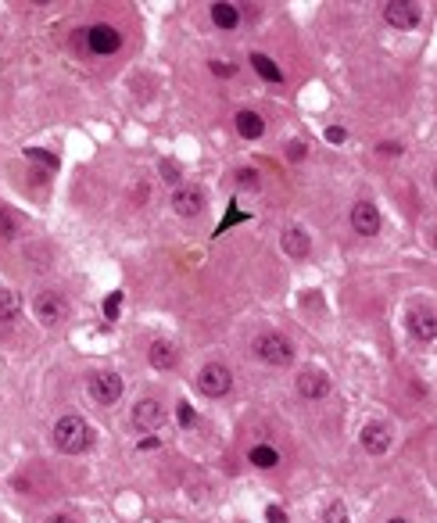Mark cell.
Returning <instances> with one entry per match:
<instances>
[{
  "instance_id": "obj_27",
  "label": "cell",
  "mask_w": 437,
  "mask_h": 523,
  "mask_svg": "<svg viewBox=\"0 0 437 523\" xmlns=\"http://www.w3.org/2000/svg\"><path fill=\"white\" fill-rule=\"evenodd\" d=\"M244 219H247V215H244V212H237V208L230 205V215H226L223 222H218V229H215V234H226V229H230L233 222H244Z\"/></svg>"
},
{
  "instance_id": "obj_14",
  "label": "cell",
  "mask_w": 437,
  "mask_h": 523,
  "mask_svg": "<svg viewBox=\"0 0 437 523\" xmlns=\"http://www.w3.org/2000/svg\"><path fill=\"white\" fill-rule=\"evenodd\" d=\"M147 362H151L154 369H173V366L180 362L176 344H173V340H154V344L147 347Z\"/></svg>"
},
{
  "instance_id": "obj_23",
  "label": "cell",
  "mask_w": 437,
  "mask_h": 523,
  "mask_svg": "<svg viewBox=\"0 0 437 523\" xmlns=\"http://www.w3.org/2000/svg\"><path fill=\"white\" fill-rule=\"evenodd\" d=\"M176 420H180V427H194V420H197V413H194V405L180 401V405H176Z\"/></svg>"
},
{
  "instance_id": "obj_21",
  "label": "cell",
  "mask_w": 437,
  "mask_h": 523,
  "mask_svg": "<svg viewBox=\"0 0 437 523\" xmlns=\"http://www.w3.org/2000/svg\"><path fill=\"white\" fill-rule=\"evenodd\" d=\"M322 519H326V523H348L344 502H330V505H326V512H322Z\"/></svg>"
},
{
  "instance_id": "obj_2",
  "label": "cell",
  "mask_w": 437,
  "mask_h": 523,
  "mask_svg": "<svg viewBox=\"0 0 437 523\" xmlns=\"http://www.w3.org/2000/svg\"><path fill=\"white\" fill-rule=\"evenodd\" d=\"M251 352H255V359L265 362V366H291V362H294V344H291L284 333H276V330L258 333L255 344H251Z\"/></svg>"
},
{
  "instance_id": "obj_17",
  "label": "cell",
  "mask_w": 437,
  "mask_h": 523,
  "mask_svg": "<svg viewBox=\"0 0 437 523\" xmlns=\"http://www.w3.org/2000/svg\"><path fill=\"white\" fill-rule=\"evenodd\" d=\"M284 248H287V255L305 258L308 255V234H305V229H287V234H284Z\"/></svg>"
},
{
  "instance_id": "obj_22",
  "label": "cell",
  "mask_w": 437,
  "mask_h": 523,
  "mask_svg": "<svg viewBox=\"0 0 437 523\" xmlns=\"http://www.w3.org/2000/svg\"><path fill=\"white\" fill-rule=\"evenodd\" d=\"M15 229H18V219L4 208V212H0V237H4V241H11L15 237Z\"/></svg>"
},
{
  "instance_id": "obj_3",
  "label": "cell",
  "mask_w": 437,
  "mask_h": 523,
  "mask_svg": "<svg viewBox=\"0 0 437 523\" xmlns=\"http://www.w3.org/2000/svg\"><path fill=\"white\" fill-rule=\"evenodd\" d=\"M230 387H233V373L223 362H208L197 373V391L208 398H223V394H230Z\"/></svg>"
},
{
  "instance_id": "obj_29",
  "label": "cell",
  "mask_w": 437,
  "mask_h": 523,
  "mask_svg": "<svg viewBox=\"0 0 437 523\" xmlns=\"http://www.w3.org/2000/svg\"><path fill=\"white\" fill-rule=\"evenodd\" d=\"M305 154H308V147H305L301 140H294V144H287V158H291V161H301Z\"/></svg>"
},
{
  "instance_id": "obj_24",
  "label": "cell",
  "mask_w": 437,
  "mask_h": 523,
  "mask_svg": "<svg viewBox=\"0 0 437 523\" xmlns=\"http://www.w3.org/2000/svg\"><path fill=\"white\" fill-rule=\"evenodd\" d=\"M25 158H29V161H43L47 168H58V158L47 154V151H40V147H29V151H25Z\"/></svg>"
},
{
  "instance_id": "obj_25",
  "label": "cell",
  "mask_w": 437,
  "mask_h": 523,
  "mask_svg": "<svg viewBox=\"0 0 437 523\" xmlns=\"http://www.w3.org/2000/svg\"><path fill=\"white\" fill-rule=\"evenodd\" d=\"M119 309H122V294L115 290V294H107V301H104V316L107 319H119Z\"/></svg>"
},
{
  "instance_id": "obj_20",
  "label": "cell",
  "mask_w": 437,
  "mask_h": 523,
  "mask_svg": "<svg viewBox=\"0 0 437 523\" xmlns=\"http://www.w3.org/2000/svg\"><path fill=\"white\" fill-rule=\"evenodd\" d=\"M251 462H255L258 470H272L280 462V455H276V448H269V444H255L251 448Z\"/></svg>"
},
{
  "instance_id": "obj_36",
  "label": "cell",
  "mask_w": 437,
  "mask_h": 523,
  "mask_svg": "<svg viewBox=\"0 0 437 523\" xmlns=\"http://www.w3.org/2000/svg\"><path fill=\"white\" fill-rule=\"evenodd\" d=\"M391 523H405V519H402V516H398V519H391Z\"/></svg>"
},
{
  "instance_id": "obj_8",
  "label": "cell",
  "mask_w": 437,
  "mask_h": 523,
  "mask_svg": "<svg viewBox=\"0 0 437 523\" xmlns=\"http://www.w3.org/2000/svg\"><path fill=\"white\" fill-rule=\"evenodd\" d=\"M384 22L395 25V29H416L419 11H416V4H409V0H388L384 4Z\"/></svg>"
},
{
  "instance_id": "obj_26",
  "label": "cell",
  "mask_w": 437,
  "mask_h": 523,
  "mask_svg": "<svg viewBox=\"0 0 437 523\" xmlns=\"http://www.w3.org/2000/svg\"><path fill=\"white\" fill-rule=\"evenodd\" d=\"M161 176H165L169 183H180V180H183V172H180V165H176V161H169V158H165V161H161Z\"/></svg>"
},
{
  "instance_id": "obj_34",
  "label": "cell",
  "mask_w": 437,
  "mask_h": 523,
  "mask_svg": "<svg viewBox=\"0 0 437 523\" xmlns=\"http://www.w3.org/2000/svg\"><path fill=\"white\" fill-rule=\"evenodd\" d=\"M47 523H76V519H72V516H69V512H58V516H50V519H47Z\"/></svg>"
},
{
  "instance_id": "obj_9",
  "label": "cell",
  "mask_w": 437,
  "mask_h": 523,
  "mask_svg": "<svg viewBox=\"0 0 437 523\" xmlns=\"http://www.w3.org/2000/svg\"><path fill=\"white\" fill-rule=\"evenodd\" d=\"M409 333L416 337V340H433L437 337V316H433V309H426V305H416L412 312H409Z\"/></svg>"
},
{
  "instance_id": "obj_33",
  "label": "cell",
  "mask_w": 437,
  "mask_h": 523,
  "mask_svg": "<svg viewBox=\"0 0 437 523\" xmlns=\"http://www.w3.org/2000/svg\"><path fill=\"white\" fill-rule=\"evenodd\" d=\"M376 151H380V154H402V144H380Z\"/></svg>"
},
{
  "instance_id": "obj_32",
  "label": "cell",
  "mask_w": 437,
  "mask_h": 523,
  "mask_svg": "<svg viewBox=\"0 0 437 523\" xmlns=\"http://www.w3.org/2000/svg\"><path fill=\"white\" fill-rule=\"evenodd\" d=\"M344 137H348V133H344L341 126H330V130H326V140H330V144H344Z\"/></svg>"
},
{
  "instance_id": "obj_19",
  "label": "cell",
  "mask_w": 437,
  "mask_h": 523,
  "mask_svg": "<svg viewBox=\"0 0 437 523\" xmlns=\"http://www.w3.org/2000/svg\"><path fill=\"white\" fill-rule=\"evenodd\" d=\"M211 22H215L218 29H233V25L240 22V11H237L233 4H211Z\"/></svg>"
},
{
  "instance_id": "obj_35",
  "label": "cell",
  "mask_w": 437,
  "mask_h": 523,
  "mask_svg": "<svg viewBox=\"0 0 437 523\" xmlns=\"http://www.w3.org/2000/svg\"><path fill=\"white\" fill-rule=\"evenodd\" d=\"M151 448H158V437H144L140 441V452H151Z\"/></svg>"
},
{
  "instance_id": "obj_28",
  "label": "cell",
  "mask_w": 437,
  "mask_h": 523,
  "mask_svg": "<svg viewBox=\"0 0 437 523\" xmlns=\"http://www.w3.org/2000/svg\"><path fill=\"white\" fill-rule=\"evenodd\" d=\"M237 180H240L244 190H258V172H255V168H240V176H237Z\"/></svg>"
},
{
  "instance_id": "obj_11",
  "label": "cell",
  "mask_w": 437,
  "mask_h": 523,
  "mask_svg": "<svg viewBox=\"0 0 437 523\" xmlns=\"http://www.w3.org/2000/svg\"><path fill=\"white\" fill-rule=\"evenodd\" d=\"M298 394L308 398V401L326 398V394H330V377L319 373V369H305V373L298 377Z\"/></svg>"
},
{
  "instance_id": "obj_12",
  "label": "cell",
  "mask_w": 437,
  "mask_h": 523,
  "mask_svg": "<svg viewBox=\"0 0 437 523\" xmlns=\"http://www.w3.org/2000/svg\"><path fill=\"white\" fill-rule=\"evenodd\" d=\"M351 226H355V234H362V237H376L380 234V212L369 201H359L351 208Z\"/></svg>"
},
{
  "instance_id": "obj_16",
  "label": "cell",
  "mask_w": 437,
  "mask_h": 523,
  "mask_svg": "<svg viewBox=\"0 0 437 523\" xmlns=\"http://www.w3.org/2000/svg\"><path fill=\"white\" fill-rule=\"evenodd\" d=\"M251 65H255V72H258L262 79H269V83H284V72L276 69V62H272V57H265V54H251Z\"/></svg>"
},
{
  "instance_id": "obj_5",
  "label": "cell",
  "mask_w": 437,
  "mask_h": 523,
  "mask_svg": "<svg viewBox=\"0 0 437 523\" xmlns=\"http://www.w3.org/2000/svg\"><path fill=\"white\" fill-rule=\"evenodd\" d=\"M204 205H208V197H204L201 187H187V183H183V187H176V194H173V208H176V215H183V219L201 215Z\"/></svg>"
},
{
  "instance_id": "obj_10",
  "label": "cell",
  "mask_w": 437,
  "mask_h": 523,
  "mask_svg": "<svg viewBox=\"0 0 437 523\" xmlns=\"http://www.w3.org/2000/svg\"><path fill=\"white\" fill-rule=\"evenodd\" d=\"M86 43H90L93 54H115V50L122 47V36H119L115 25H93V29L86 33Z\"/></svg>"
},
{
  "instance_id": "obj_1",
  "label": "cell",
  "mask_w": 437,
  "mask_h": 523,
  "mask_svg": "<svg viewBox=\"0 0 437 523\" xmlns=\"http://www.w3.org/2000/svg\"><path fill=\"white\" fill-rule=\"evenodd\" d=\"M93 444V430L86 427L83 416H62L54 423V448L65 455H83Z\"/></svg>"
},
{
  "instance_id": "obj_4",
  "label": "cell",
  "mask_w": 437,
  "mask_h": 523,
  "mask_svg": "<svg viewBox=\"0 0 437 523\" xmlns=\"http://www.w3.org/2000/svg\"><path fill=\"white\" fill-rule=\"evenodd\" d=\"M33 309H36V319L43 326H58V323L69 319V301L58 294V290H43V294H36Z\"/></svg>"
},
{
  "instance_id": "obj_7",
  "label": "cell",
  "mask_w": 437,
  "mask_h": 523,
  "mask_svg": "<svg viewBox=\"0 0 437 523\" xmlns=\"http://www.w3.org/2000/svg\"><path fill=\"white\" fill-rule=\"evenodd\" d=\"M122 394V377L119 373H97L90 380V398L100 401V405H115Z\"/></svg>"
},
{
  "instance_id": "obj_13",
  "label": "cell",
  "mask_w": 437,
  "mask_h": 523,
  "mask_svg": "<svg viewBox=\"0 0 437 523\" xmlns=\"http://www.w3.org/2000/svg\"><path fill=\"white\" fill-rule=\"evenodd\" d=\"M362 448H366L369 455H384V452L391 448V430H388L384 423L362 427Z\"/></svg>"
},
{
  "instance_id": "obj_15",
  "label": "cell",
  "mask_w": 437,
  "mask_h": 523,
  "mask_svg": "<svg viewBox=\"0 0 437 523\" xmlns=\"http://www.w3.org/2000/svg\"><path fill=\"white\" fill-rule=\"evenodd\" d=\"M237 133L244 137V140H258L262 133H265V122H262V115L258 111H237Z\"/></svg>"
},
{
  "instance_id": "obj_30",
  "label": "cell",
  "mask_w": 437,
  "mask_h": 523,
  "mask_svg": "<svg viewBox=\"0 0 437 523\" xmlns=\"http://www.w3.org/2000/svg\"><path fill=\"white\" fill-rule=\"evenodd\" d=\"M265 519H269V523H287V516H284L280 505H269V509H265Z\"/></svg>"
},
{
  "instance_id": "obj_6",
  "label": "cell",
  "mask_w": 437,
  "mask_h": 523,
  "mask_svg": "<svg viewBox=\"0 0 437 523\" xmlns=\"http://www.w3.org/2000/svg\"><path fill=\"white\" fill-rule=\"evenodd\" d=\"M161 423H165V409H161V401H158V398H144L136 409H133V427H136V430L154 434Z\"/></svg>"
},
{
  "instance_id": "obj_18",
  "label": "cell",
  "mask_w": 437,
  "mask_h": 523,
  "mask_svg": "<svg viewBox=\"0 0 437 523\" xmlns=\"http://www.w3.org/2000/svg\"><path fill=\"white\" fill-rule=\"evenodd\" d=\"M22 309V294L18 290H0V323H11Z\"/></svg>"
},
{
  "instance_id": "obj_31",
  "label": "cell",
  "mask_w": 437,
  "mask_h": 523,
  "mask_svg": "<svg viewBox=\"0 0 437 523\" xmlns=\"http://www.w3.org/2000/svg\"><path fill=\"white\" fill-rule=\"evenodd\" d=\"M211 72L223 76V79H230V76H233V65H230V62H211Z\"/></svg>"
}]
</instances>
